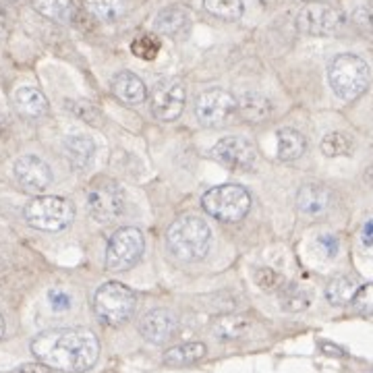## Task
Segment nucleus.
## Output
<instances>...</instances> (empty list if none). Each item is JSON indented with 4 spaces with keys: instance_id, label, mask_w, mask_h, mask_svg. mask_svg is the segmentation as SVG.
Returning <instances> with one entry per match:
<instances>
[{
    "instance_id": "38",
    "label": "nucleus",
    "mask_w": 373,
    "mask_h": 373,
    "mask_svg": "<svg viewBox=\"0 0 373 373\" xmlns=\"http://www.w3.org/2000/svg\"><path fill=\"white\" fill-rule=\"evenodd\" d=\"M361 239H363V245L372 247L373 245V220H367L363 226V232H361Z\"/></svg>"
},
{
    "instance_id": "5",
    "label": "nucleus",
    "mask_w": 373,
    "mask_h": 373,
    "mask_svg": "<svg viewBox=\"0 0 373 373\" xmlns=\"http://www.w3.org/2000/svg\"><path fill=\"white\" fill-rule=\"evenodd\" d=\"M25 222L31 228L58 232L73 222L75 207L69 199L56 195H38L31 199L23 210Z\"/></svg>"
},
{
    "instance_id": "28",
    "label": "nucleus",
    "mask_w": 373,
    "mask_h": 373,
    "mask_svg": "<svg viewBox=\"0 0 373 373\" xmlns=\"http://www.w3.org/2000/svg\"><path fill=\"white\" fill-rule=\"evenodd\" d=\"M355 149V141L348 133L342 131H332L322 139V151L328 158H342V156H350Z\"/></svg>"
},
{
    "instance_id": "35",
    "label": "nucleus",
    "mask_w": 373,
    "mask_h": 373,
    "mask_svg": "<svg viewBox=\"0 0 373 373\" xmlns=\"http://www.w3.org/2000/svg\"><path fill=\"white\" fill-rule=\"evenodd\" d=\"M48 298L54 311H67V309H71V305H73V298L69 297V293H65V291H60V288H52L48 293Z\"/></svg>"
},
{
    "instance_id": "11",
    "label": "nucleus",
    "mask_w": 373,
    "mask_h": 373,
    "mask_svg": "<svg viewBox=\"0 0 373 373\" xmlns=\"http://www.w3.org/2000/svg\"><path fill=\"white\" fill-rule=\"evenodd\" d=\"M185 108V85L180 79H162L156 83L151 92V114L162 121L171 123L180 117Z\"/></svg>"
},
{
    "instance_id": "27",
    "label": "nucleus",
    "mask_w": 373,
    "mask_h": 373,
    "mask_svg": "<svg viewBox=\"0 0 373 373\" xmlns=\"http://www.w3.org/2000/svg\"><path fill=\"white\" fill-rule=\"evenodd\" d=\"M203 9L224 21H239L243 17V0H203Z\"/></svg>"
},
{
    "instance_id": "24",
    "label": "nucleus",
    "mask_w": 373,
    "mask_h": 373,
    "mask_svg": "<svg viewBox=\"0 0 373 373\" xmlns=\"http://www.w3.org/2000/svg\"><path fill=\"white\" fill-rule=\"evenodd\" d=\"M85 11L104 23H114L126 13V0H83Z\"/></svg>"
},
{
    "instance_id": "39",
    "label": "nucleus",
    "mask_w": 373,
    "mask_h": 373,
    "mask_svg": "<svg viewBox=\"0 0 373 373\" xmlns=\"http://www.w3.org/2000/svg\"><path fill=\"white\" fill-rule=\"evenodd\" d=\"M6 27H9V17H6V11L0 6V38L6 33Z\"/></svg>"
},
{
    "instance_id": "20",
    "label": "nucleus",
    "mask_w": 373,
    "mask_h": 373,
    "mask_svg": "<svg viewBox=\"0 0 373 373\" xmlns=\"http://www.w3.org/2000/svg\"><path fill=\"white\" fill-rule=\"evenodd\" d=\"M239 114L249 123H261L272 114V102L257 94V92H245L239 98Z\"/></svg>"
},
{
    "instance_id": "15",
    "label": "nucleus",
    "mask_w": 373,
    "mask_h": 373,
    "mask_svg": "<svg viewBox=\"0 0 373 373\" xmlns=\"http://www.w3.org/2000/svg\"><path fill=\"white\" fill-rule=\"evenodd\" d=\"M332 207V193L323 185H303L297 193V210L307 218H320Z\"/></svg>"
},
{
    "instance_id": "13",
    "label": "nucleus",
    "mask_w": 373,
    "mask_h": 373,
    "mask_svg": "<svg viewBox=\"0 0 373 373\" xmlns=\"http://www.w3.org/2000/svg\"><path fill=\"white\" fill-rule=\"evenodd\" d=\"M15 178L21 185V189L31 193V195H40L44 193L52 183V171L50 166L38 156H21L15 162Z\"/></svg>"
},
{
    "instance_id": "12",
    "label": "nucleus",
    "mask_w": 373,
    "mask_h": 373,
    "mask_svg": "<svg viewBox=\"0 0 373 373\" xmlns=\"http://www.w3.org/2000/svg\"><path fill=\"white\" fill-rule=\"evenodd\" d=\"M212 158L228 171H249L257 160V149L247 137H222L212 148Z\"/></svg>"
},
{
    "instance_id": "18",
    "label": "nucleus",
    "mask_w": 373,
    "mask_h": 373,
    "mask_svg": "<svg viewBox=\"0 0 373 373\" xmlns=\"http://www.w3.org/2000/svg\"><path fill=\"white\" fill-rule=\"evenodd\" d=\"M249 330H251V320L249 315H243V313H224V315L214 318L212 322L214 336L222 342L241 340Z\"/></svg>"
},
{
    "instance_id": "9",
    "label": "nucleus",
    "mask_w": 373,
    "mask_h": 373,
    "mask_svg": "<svg viewBox=\"0 0 373 373\" xmlns=\"http://www.w3.org/2000/svg\"><path fill=\"white\" fill-rule=\"evenodd\" d=\"M146 249V241L141 230L126 226L121 228L112 234V239L108 241V249H106V268L110 272H124L129 268H133Z\"/></svg>"
},
{
    "instance_id": "6",
    "label": "nucleus",
    "mask_w": 373,
    "mask_h": 373,
    "mask_svg": "<svg viewBox=\"0 0 373 373\" xmlns=\"http://www.w3.org/2000/svg\"><path fill=\"white\" fill-rule=\"evenodd\" d=\"M203 210L222 222H239L249 214L251 207V198H249L247 189H243L241 185H220V187H212L210 191L203 193L201 198Z\"/></svg>"
},
{
    "instance_id": "33",
    "label": "nucleus",
    "mask_w": 373,
    "mask_h": 373,
    "mask_svg": "<svg viewBox=\"0 0 373 373\" xmlns=\"http://www.w3.org/2000/svg\"><path fill=\"white\" fill-rule=\"evenodd\" d=\"M69 110L73 112L77 119H81L83 123L94 124V126H99L102 114H99V110L96 108V106H94V104H90V102H83V99H79V102H69Z\"/></svg>"
},
{
    "instance_id": "23",
    "label": "nucleus",
    "mask_w": 373,
    "mask_h": 373,
    "mask_svg": "<svg viewBox=\"0 0 373 373\" xmlns=\"http://www.w3.org/2000/svg\"><path fill=\"white\" fill-rule=\"evenodd\" d=\"M205 355H207V348L203 342H185V345L168 348L164 352V363L171 367H185L201 361Z\"/></svg>"
},
{
    "instance_id": "34",
    "label": "nucleus",
    "mask_w": 373,
    "mask_h": 373,
    "mask_svg": "<svg viewBox=\"0 0 373 373\" xmlns=\"http://www.w3.org/2000/svg\"><path fill=\"white\" fill-rule=\"evenodd\" d=\"M352 307L363 315H373V284L359 286L357 295L352 298Z\"/></svg>"
},
{
    "instance_id": "37",
    "label": "nucleus",
    "mask_w": 373,
    "mask_h": 373,
    "mask_svg": "<svg viewBox=\"0 0 373 373\" xmlns=\"http://www.w3.org/2000/svg\"><path fill=\"white\" fill-rule=\"evenodd\" d=\"M13 373H52L50 372V367H46L44 363H25L21 367H17Z\"/></svg>"
},
{
    "instance_id": "16",
    "label": "nucleus",
    "mask_w": 373,
    "mask_h": 373,
    "mask_svg": "<svg viewBox=\"0 0 373 373\" xmlns=\"http://www.w3.org/2000/svg\"><path fill=\"white\" fill-rule=\"evenodd\" d=\"M110 87H112V94L121 99V102L129 104V106L141 104L144 99L148 98L146 83L137 75L131 73V71H121V73L114 75Z\"/></svg>"
},
{
    "instance_id": "7",
    "label": "nucleus",
    "mask_w": 373,
    "mask_h": 373,
    "mask_svg": "<svg viewBox=\"0 0 373 373\" xmlns=\"http://www.w3.org/2000/svg\"><path fill=\"white\" fill-rule=\"evenodd\" d=\"M124 191L117 180L106 176L92 180L87 189V210L94 220H98L99 224L117 222L124 214Z\"/></svg>"
},
{
    "instance_id": "30",
    "label": "nucleus",
    "mask_w": 373,
    "mask_h": 373,
    "mask_svg": "<svg viewBox=\"0 0 373 373\" xmlns=\"http://www.w3.org/2000/svg\"><path fill=\"white\" fill-rule=\"evenodd\" d=\"M280 293H282V309L286 311L297 313L309 307V295L303 288H298L297 284H288V286L284 284Z\"/></svg>"
},
{
    "instance_id": "19",
    "label": "nucleus",
    "mask_w": 373,
    "mask_h": 373,
    "mask_svg": "<svg viewBox=\"0 0 373 373\" xmlns=\"http://www.w3.org/2000/svg\"><path fill=\"white\" fill-rule=\"evenodd\" d=\"M67 160L73 164L75 168H85L92 164L96 156V144L87 135H69L63 144Z\"/></svg>"
},
{
    "instance_id": "4",
    "label": "nucleus",
    "mask_w": 373,
    "mask_h": 373,
    "mask_svg": "<svg viewBox=\"0 0 373 373\" xmlns=\"http://www.w3.org/2000/svg\"><path fill=\"white\" fill-rule=\"evenodd\" d=\"M135 293L121 282H104L94 297V311L99 322L114 328L129 322L135 313Z\"/></svg>"
},
{
    "instance_id": "10",
    "label": "nucleus",
    "mask_w": 373,
    "mask_h": 373,
    "mask_svg": "<svg viewBox=\"0 0 373 373\" xmlns=\"http://www.w3.org/2000/svg\"><path fill=\"white\" fill-rule=\"evenodd\" d=\"M297 27L307 36H336L345 27V15L325 2H307L298 11Z\"/></svg>"
},
{
    "instance_id": "40",
    "label": "nucleus",
    "mask_w": 373,
    "mask_h": 373,
    "mask_svg": "<svg viewBox=\"0 0 373 373\" xmlns=\"http://www.w3.org/2000/svg\"><path fill=\"white\" fill-rule=\"evenodd\" d=\"M322 348L328 352V355H336V357H342L345 355V350L342 348H338V347H334V345H328V342H323Z\"/></svg>"
},
{
    "instance_id": "26",
    "label": "nucleus",
    "mask_w": 373,
    "mask_h": 373,
    "mask_svg": "<svg viewBox=\"0 0 373 373\" xmlns=\"http://www.w3.org/2000/svg\"><path fill=\"white\" fill-rule=\"evenodd\" d=\"M359 291V284L352 280V278H347V276H340V278H334L328 286H325V298L332 303V305H348L352 303V298Z\"/></svg>"
},
{
    "instance_id": "31",
    "label": "nucleus",
    "mask_w": 373,
    "mask_h": 373,
    "mask_svg": "<svg viewBox=\"0 0 373 373\" xmlns=\"http://www.w3.org/2000/svg\"><path fill=\"white\" fill-rule=\"evenodd\" d=\"M350 21L357 25L363 33L373 36V4L359 2L350 9Z\"/></svg>"
},
{
    "instance_id": "21",
    "label": "nucleus",
    "mask_w": 373,
    "mask_h": 373,
    "mask_svg": "<svg viewBox=\"0 0 373 373\" xmlns=\"http://www.w3.org/2000/svg\"><path fill=\"white\" fill-rule=\"evenodd\" d=\"M15 106H17V110L23 117H31V119L44 117L48 112V99H46V96L38 87H31V85L19 87L15 92Z\"/></svg>"
},
{
    "instance_id": "43",
    "label": "nucleus",
    "mask_w": 373,
    "mask_h": 373,
    "mask_svg": "<svg viewBox=\"0 0 373 373\" xmlns=\"http://www.w3.org/2000/svg\"><path fill=\"white\" fill-rule=\"evenodd\" d=\"M4 336V318H2V313H0V338Z\"/></svg>"
},
{
    "instance_id": "36",
    "label": "nucleus",
    "mask_w": 373,
    "mask_h": 373,
    "mask_svg": "<svg viewBox=\"0 0 373 373\" xmlns=\"http://www.w3.org/2000/svg\"><path fill=\"white\" fill-rule=\"evenodd\" d=\"M320 247H323V251H325V255L328 257H336L338 255V239L334 237V234H323V237H320Z\"/></svg>"
},
{
    "instance_id": "41",
    "label": "nucleus",
    "mask_w": 373,
    "mask_h": 373,
    "mask_svg": "<svg viewBox=\"0 0 373 373\" xmlns=\"http://www.w3.org/2000/svg\"><path fill=\"white\" fill-rule=\"evenodd\" d=\"M365 183H367L369 187H373V166H369L367 173H365Z\"/></svg>"
},
{
    "instance_id": "2",
    "label": "nucleus",
    "mask_w": 373,
    "mask_h": 373,
    "mask_svg": "<svg viewBox=\"0 0 373 373\" xmlns=\"http://www.w3.org/2000/svg\"><path fill=\"white\" fill-rule=\"evenodd\" d=\"M166 243L174 257L183 261H199L210 251L212 230L207 222L198 216H185L168 228Z\"/></svg>"
},
{
    "instance_id": "25",
    "label": "nucleus",
    "mask_w": 373,
    "mask_h": 373,
    "mask_svg": "<svg viewBox=\"0 0 373 373\" xmlns=\"http://www.w3.org/2000/svg\"><path fill=\"white\" fill-rule=\"evenodd\" d=\"M31 4L42 17L56 23H67L75 15L73 0H31Z\"/></svg>"
},
{
    "instance_id": "1",
    "label": "nucleus",
    "mask_w": 373,
    "mask_h": 373,
    "mask_svg": "<svg viewBox=\"0 0 373 373\" xmlns=\"http://www.w3.org/2000/svg\"><path fill=\"white\" fill-rule=\"evenodd\" d=\"M33 357L50 369L83 373L96 365L99 357L98 336L85 328H56L31 340Z\"/></svg>"
},
{
    "instance_id": "8",
    "label": "nucleus",
    "mask_w": 373,
    "mask_h": 373,
    "mask_svg": "<svg viewBox=\"0 0 373 373\" xmlns=\"http://www.w3.org/2000/svg\"><path fill=\"white\" fill-rule=\"evenodd\" d=\"M237 114L239 102L222 87H210L195 99V117L203 126H226Z\"/></svg>"
},
{
    "instance_id": "32",
    "label": "nucleus",
    "mask_w": 373,
    "mask_h": 373,
    "mask_svg": "<svg viewBox=\"0 0 373 373\" xmlns=\"http://www.w3.org/2000/svg\"><path fill=\"white\" fill-rule=\"evenodd\" d=\"M253 278H255V284H257L264 293H278V291H282V286H284V278L276 272V270H272V268H259Z\"/></svg>"
},
{
    "instance_id": "42",
    "label": "nucleus",
    "mask_w": 373,
    "mask_h": 373,
    "mask_svg": "<svg viewBox=\"0 0 373 373\" xmlns=\"http://www.w3.org/2000/svg\"><path fill=\"white\" fill-rule=\"evenodd\" d=\"M4 270H6V268H4V261L0 259V284H2V280H4Z\"/></svg>"
},
{
    "instance_id": "17",
    "label": "nucleus",
    "mask_w": 373,
    "mask_h": 373,
    "mask_svg": "<svg viewBox=\"0 0 373 373\" xmlns=\"http://www.w3.org/2000/svg\"><path fill=\"white\" fill-rule=\"evenodd\" d=\"M191 23V13L189 9L180 6V4H173V6H166L162 9L156 19H153V29L162 36H180L187 27Z\"/></svg>"
},
{
    "instance_id": "14",
    "label": "nucleus",
    "mask_w": 373,
    "mask_h": 373,
    "mask_svg": "<svg viewBox=\"0 0 373 373\" xmlns=\"http://www.w3.org/2000/svg\"><path fill=\"white\" fill-rule=\"evenodd\" d=\"M176 318L168 309H153L148 311L139 322V334L151 345H164L168 342L176 332Z\"/></svg>"
},
{
    "instance_id": "29",
    "label": "nucleus",
    "mask_w": 373,
    "mask_h": 373,
    "mask_svg": "<svg viewBox=\"0 0 373 373\" xmlns=\"http://www.w3.org/2000/svg\"><path fill=\"white\" fill-rule=\"evenodd\" d=\"M160 48H162V42L153 33H144V36L135 38L133 44H131V52L141 60H153L158 56Z\"/></svg>"
},
{
    "instance_id": "22",
    "label": "nucleus",
    "mask_w": 373,
    "mask_h": 373,
    "mask_svg": "<svg viewBox=\"0 0 373 373\" xmlns=\"http://www.w3.org/2000/svg\"><path fill=\"white\" fill-rule=\"evenodd\" d=\"M276 144H278V158L284 162H293L298 160L305 149H307V139L303 137V133H298L297 129H280L276 133Z\"/></svg>"
},
{
    "instance_id": "3",
    "label": "nucleus",
    "mask_w": 373,
    "mask_h": 373,
    "mask_svg": "<svg viewBox=\"0 0 373 373\" xmlns=\"http://www.w3.org/2000/svg\"><path fill=\"white\" fill-rule=\"evenodd\" d=\"M328 81L332 92L345 102H352L372 83L369 65L357 54H338L328 67Z\"/></svg>"
}]
</instances>
